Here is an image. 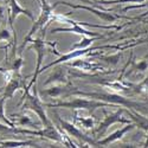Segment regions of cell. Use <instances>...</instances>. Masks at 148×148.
<instances>
[{"instance_id":"cell-1","label":"cell","mask_w":148,"mask_h":148,"mask_svg":"<svg viewBox=\"0 0 148 148\" xmlns=\"http://www.w3.org/2000/svg\"><path fill=\"white\" fill-rule=\"evenodd\" d=\"M39 4H40V13H39V17L36 21H33V25L30 30V32L27 33V36L24 38V42L19 49V56H21L23 53V50L24 47L27 45V43H30V40L32 39V36L34 33H37L39 30H43L45 29L49 24H50L51 19H52V16H53V11H55V6L53 5H50L47 3V0H39Z\"/></svg>"},{"instance_id":"cell-2","label":"cell","mask_w":148,"mask_h":148,"mask_svg":"<svg viewBox=\"0 0 148 148\" xmlns=\"http://www.w3.org/2000/svg\"><path fill=\"white\" fill-rule=\"evenodd\" d=\"M45 107H50V108H70V109H84L88 112L92 113L95 109L97 108H107V107H115V104H110L103 101H98V100H87V98H82L76 97L71 101H60L57 103H47L44 104Z\"/></svg>"},{"instance_id":"cell-3","label":"cell","mask_w":148,"mask_h":148,"mask_svg":"<svg viewBox=\"0 0 148 148\" xmlns=\"http://www.w3.org/2000/svg\"><path fill=\"white\" fill-rule=\"evenodd\" d=\"M78 95V96H83V97H90V98H95V100L98 101H103L107 103H112V104H120L123 107H127V108H135V109H141L143 106L139 104L136 102H133L130 101L129 98H126L119 94H101V92H83L79 90H72L71 95Z\"/></svg>"},{"instance_id":"cell-4","label":"cell","mask_w":148,"mask_h":148,"mask_svg":"<svg viewBox=\"0 0 148 148\" xmlns=\"http://www.w3.org/2000/svg\"><path fill=\"white\" fill-rule=\"evenodd\" d=\"M23 103V109L25 110H30V112L34 113L37 116H38V119L40 120L42 125L44 127L51 125V121L49 120L46 113H45V109H44V104H42L39 97L37 96V91L34 90L33 95L30 94V90L25 89V94L23 95L21 100H20V104Z\"/></svg>"},{"instance_id":"cell-5","label":"cell","mask_w":148,"mask_h":148,"mask_svg":"<svg viewBox=\"0 0 148 148\" xmlns=\"http://www.w3.org/2000/svg\"><path fill=\"white\" fill-rule=\"evenodd\" d=\"M56 117H57V121L59 122V125L62 127V129H64L70 136L75 138L77 140L81 141V143L84 145V147H89V146H97L96 145V141L94 139H91V136H88V135H85L82 129H79L75 123H71V122H68L65 120L62 119L57 113H55Z\"/></svg>"},{"instance_id":"cell-6","label":"cell","mask_w":148,"mask_h":148,"mask_svg":"<svg viewBox=\"0 0 148 148\" xmlns=\"http://www.w3.org/2000/svg\"><path fill=\"white\" fill-rule=\"evenodd\" d=\"M126 112L125 108H120L117 109L115 113H112V114H107L106 113V117L100 122V125H98V127L95 129V136L96 138H101L102 135L107 132V129L113 126L114 123H130L132 120L129 119H125L122 117V114Z\"/></svg>"},{"instance_id":"cell-7","label":"cell","mask_w":148,"mask_h":148,"mask_svg":"<svg viewBox=\"0 0 148 148\" xmlns=\"http://www.w3.org/2000/svg\"><path fill=\"white\" fill-rule=\"evenodd\" d=\"M44 37H42V38H36V39H31V49H34V51L37 52V64H36V69H34V73H33V76H32V79L31 82L26 85L24 89H27L30 90L32 88V85L36 84L37 82V77L39 76V73H40V69H42V63H43V60H44V57H45V42H44Z\"/></svg>"},{"instance_id":"cell-8","label":"cell","mask_w":148,"mask_h":148,"mask_svg":"<svg viewBox=\"0 0 148 148\" xmlns=\"http://www.w3.org/2000/svg\"><path fill=\"white\" fill-rule=\"evenodd\" d=\"M65 5V6H69L71 8H75V10H85V11H89L91 13H94L97 18L102 19L103 21H107V23H114L116 21L117 19H120L121 17L117 16V14H113V13H109V10H98V7H92L91 5L87 6V5H75V4H71V3H68V1H57L53 4L55 7H57L58 5Z\"/></svg>"},{"instance_id":"cell-9","label":"cell","mask_w":148,"mask_h":148,"mask_svg":"<svg viewBox=\"0 0 148 148\" xmlns=\"http://www.w3.org/2000/svg\"><path fill=\"white\" fill-rule=\"evenodd\" d=\"M25 88L26 85L24 84V79L23 76L20 75V71L13 70V75L12 77L6 82V84L4 85V91H3V97H5L6 100H11L13 98L14 92L20 88Z\"/></svg>"},{"instance_id":"cell-10","label":"cell","mask_w":148,"mask_h":148,"mask_svg":"<svg viewBox=\"0 0 148 148\" xmlns=\"http://www.w3.org/2000/svg\"><path fill=\"white\" fill-rule=\"evenodd\" d=\"M84 109H73V120L72 123L79 128V129H92L95 126V119L92 115H90V112H87V114H83Z\"/></svg>"},{"instance_id":"cell-11","label":"cell","mask_w":148,"mask_h":148,"mask_svg":"<svg viewBox=\"0 0 148 148\" xmlns=\"http://www.w3.org/2000/svg\"><path fill=\"white\" fill-rule=\"evenodd\" d=\"M135 127H136V125H135L134 122L127 123L125 127H122V128L115 130L114 133H112L110 135H108L107 138H104V139H102V140H100V141H96V145H97V146H108L109 143H113V142L120 141V140H121L123 136H125V135H126L128 132L133 130Z\"/></svg>"},{"instance_id":"cell-12","label":"cell","mask_w":148,"mask_h":148,"mask_svg":"<svg viewBox=\"0 0 148 148\" xmlns=\"http://www.w3.org/2000/svg\"><path fill=\"white\" fill-rule=\"evenodd\" d=\"M75 62L70 63V65L72 68H77L78 70H83V71H88V72H96V71H102L103 68L97 64V63H94V62H89L87 59H82V58H76L73 59Z\"/></svg>"},{"instance_id":"cell-13","label":"cell","mask_w":148,"mask_h":148,"mask_svg":"<svg viewBox=\"0 0 148 148\" xmlns=\"http://www.w3.org/2000/svg\"><path fill=\"white\" fill-rule=\"evenodd\" d=\"M11 117L13 119V122L16 120L18 121V126H21V127L25 126V127H32V128H36V129H39V126L32 121V117L26 115L25 110H23V113H20V114H12Z\"/></svg>"},{"instance_id":"cell-14","label":"cell","mask_w":148,"mask_h":148,"mask_svg":"<svg viewBox=\"0 0 148 148\" xmlns=\"http://www.w3.org/2000/svg\"><path fill=\"white\" fill-rule=\"evenodd\" d=\"M127 114L130 120L136 125V127L141 128L145 132H148V117L140 115L138 112H129V110H127Z\"/></svg>"},{"instance_id":"cell-15","label":"cell","mask_w":148,"mask_h":148,"mask_svg":"<svg viewBox=\"0 0 148 148\" xmlns=\"http://www.w3.org/2000/svg\"><path fill=\"white\" fill-rule=\"evenodd\" d=\"M38 147L34 141L27 140V141H16V140H0V147H7V148H18V147Z\"/></svg>"},{"instance_id":"cell-16","label":"cell","mask_w":148,"mask_h":148,"mask_svg":"<svg viewBox=\"0 0 148 148\" xmlns=\"http://www.w3.org/2000/svg\"><path fill=\"white\" fill-rule=\"evenodd\" d=\"M64 69L63 68H60L58 66L53 72H52V75L49 77L43 85H47V84H50V83H55V82H58V83H66L68 79H66V76H65V72L63 71Z\"/></svg>"},{"instance_id":"cell-17","label":"cell","mask_w":148,"mask_h":148,"mask_svg":"<svg viewBox=\"0 0 148 148\" xmlns=\"http://www.w3.org/2000/svg\"><path fill=\"white\" fill-rule=\"evenodd\" d=\"M96 38H101V37H88V36H82V40L77 44H73L70 47V51L72 50H81V49H88L92 42H95Z\"/></svg>"},{"instance_id":"cell-18","label":"cell","mask_w":148,"mask_h":148,"mask_svg":"<svg viewBox=\"0 0 148 148\" xmlns=\"http://www.w3.org/2000/svg\"><path fill=\"white\" fill-rule=\"evenodd\" d=\"M5 101H6V98L5 97H0V122H3L5 123V125L10 126V127H17L16 126V123L13 121H11L7 119V116L5 115V108H4V104H5Z\"/></svg>"},{"instance_id":"cell-19","label":"cell","mask_w":148,"mask_h":148,"mask_svg":"<svg viewBox=\"0 0 148 148\" xmlns=\"http://www.w3.org/2000/svg\"><path fill=\"white\" fill-rule=\"evenodd\" d=\"M147 0H98L97 4H125V3H145Z\"/></svg>"},{"instance_id":"cell-20","label":"cell","mask_w":148,"mask_h":148,"mask_svg":"<svg viewBox=\"0 0 148 148\" xmlns=\"http://www.w3.org/2000/svg\"><path fill=\"white\" fill-rule=\"evenodd\" d=\"M17 127H10L5 123H0V134L6 135V134H16Z\"/></svg>"},{"instance_id":"cell-21","label":"cell","mask_w":148,"mask_h":148,"mask_svg":"<svg viewBox=\"0 0 148 148\" xmlns=\"http://www.w3.org/2000/svg\"><path fill=\"white\" fill-rule=\"evenodd\" d=\"M0 73H1V75L4 76L5 82H7V81L12 77V75H13V70H12V69L7 70V69H5V68H3L1 65H0Z\"/></svg>"},{"instance_id":"cell-22","label":"cell","mask_w":148,"mask_h":148,"mask_svg":"<svg viewBox=\"0 0 148 148\" xmlns=\"http://www.w3.org/2000/svg\"><path fill=\"white\" fill-rule=\"evenodd\" d=\"M120 57L121 55L120 53H116L114 56H107V57H102V59H104L107 63H110V64H116L117 60H120Z\"/></svg>"},{"instance_id":"cell-23","label":"cell","mask_w":148,"mask_h":148,"mask_svg":"<svg viewBox=\"0 0 148 148\" xmlns=\"http://www.w3.org/2000/svg\"><path fill=\"white\" fill-rule=\"evenodd\" d=\"M79 1L85 3V4H88V5H91V6H96V4H94L92 1H90V0H79ZM96 7H100V6H96Z\"/></svg>"},{"instance_id":"cell-24","label":"cell","mask_w":148,"mask_h":148,"mask_svg":"<svg viewBox=\"0 0 148 148\" xmlns=\"http://www.w3.org/2000/svg\"><path fill=\"white\" fill-rule=\"evenodd\" d=\"M145 17H148V11H147V12H145L143 14H141V16H140V17H139L138 19H143Z\"/></svg>"},{"instance_id":"cell-25","label":"cell","mask_w":148,"mask_h":148,"mask_svg":"<svg viewBox=\"0 0 148 148\" xmlns=\"http://www.w3.org/2000/svg\"><path fill=\"white\" fill-rule=\"evenodd\" d=\"M143 147H148V132H147V138H146V142L143 143Z\"/></svg>"},{"instance_id":"cell-26","label":"cell","mask_w":148,"mask_h":148,"mask_svg":"<svg viewBox=\"0 0 148 148\" xmlns=\"http://www.w3.org/2000/svg\"><path fill=\"white\" fill-rule=\"evenodd\" d=\"M1 1H5V0H0V3H1Z\"/></svg>"},{"instance_id":"cell-27","label":"cell","mask_w":148,"mask_h":148,"mask_svg":"<svg viewBox=\"0 0 148 148\" xmlns=\"http://www.w3.org/2000/svg\"><path fill=\"white\" fill-rule=\"evenodd\" d=\"M145 23H148V19H147V20H146V21H145Z\"/></svg>"}]
</instances>
